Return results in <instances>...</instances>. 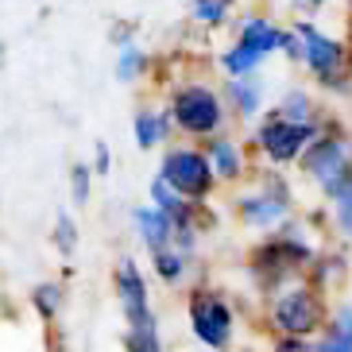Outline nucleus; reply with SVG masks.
<instances>
[{
	"label": "nucleus",
	"instance_id": "nucleus-30",
	"mask_svg": "<svg viewBox=\"0 0 352 352\" xmlns=\"http://www.w3.org/2000/svg\"><path fill=\"white\" fill-rule=\"evenodd\" d=\"M344 12V43H349V58H352V0H341Z\"/></svg>",
	"mask_w": 352,
	"mask_h": 352
},
{
	"label": "nucleus",
	"instance_id": "nucleus-17",
	"mask_svg": "<svg viewBox=\"0 0 352 352\" xmlns=\"http://www.w3.org/2000/svg\"><path fill=\"white\" fill-rule=\"evenodd\" d=\"M113 74H116V82H120V85H140L147 74H151V51L140 47L135 39H120Z\"/></svg>",
	"mask_w": 352,
	"mask_h": 352
},
{
	"label": "nucleus",
	"instance_id": "nucleus-7",
	"mask_svg": "<svg viewBox=\"0 0 352 352\" xmlns=\"http://www.w3.org/2000/svg\"><path fill=\"white\" fill-rule=\"evenodd\" d=\"M294 166H298V175L306 178L310 186H318V194H321V190L329 186V182H337L344 170H352V132L329 113L325 124H321V132L306 144V151L298 155Z\"/></svg>",
	"mask_w": 352,
	"mask_h": 352
},
{
	"label": "nucleus",
	"instance_id": "nucleus-3",
	"mask_svg": "<svg viewBox=\"0 0 352 352\" xmlns=\"http://www.w3.org/2000/svg\"><path fill=\"white\" fill-rule=\"evenodd\" d=\"M267 321L271 329H279V337H318L329 321V306H325V294L314 279H287L271 290L267 302Z\"/></svg>",
	"mask_w": 352,
	"mask_h": 352
},
{
	"label": "nucleus",
	"instance_id": "nucleus-24",
	"mask_svg": "<svg viewBox=\"0 0 352 352\" xmlns=\"http://www.w3.org/2000/svg\"><path fill=\"white\" fill-rule=\"evenodd\" d=\"M279 58L290 66V70H298V63H302V39H298V32L294 28H283V43H279Z\"/></svg>",
	"mask_w": 352,
	"mask_h": 352
},
{
	"label": "nucleus",
	"instance_id": "nucleus-6",
	"mask_svg": "<svg viewBox=\"0 0 352 352\" xmlns=\"http://www.w3.org/2000/svg\"><path fill=\"white\" fill-rule=\"evenodd\" d=\"M159 178L166 186H175L186 201L197 206H209V197L217 194V178H213V166H209L206 151L197 140H170L159 155Z\"/></svg>",
	"mask_w": 352,
	"mask_h": 352
},
{
	"label": "nucleus",
	"instance_id": "nucleus-2",
	"mask_svg": "<svg viewBox=\"0 0 352 352\" xmlns=\"http://www.w3.org/2000/svg\"><path fill=\"white\" fill-rule=\"evenodd\" d=\"M163 109L175 124V135L182 140H209L213 132L228 128V109L221 101V89L217 82H206V78H178L166 89Z\"/></svg>",
	"mask_w": 352,
	"mask_h": 352
},
{
	"label": "nucleus",
	"instance_id": "nucleus-21",
	"mask_svg": "<svg viewBox=\"0 0 352 352\" xmlns=\"http://www.w3.org/2000/svg\"><path fill=\"white\" fill-rule=\"evenodd\" d=\"M94 166L89 163H74L70 166V201L78 209H85L89 206V197H94Z\"/></svg>",
	"mask_w": 352,
	"mask_h": 352
},
{
	"label": "nucleus",
	"instance_id": "nucleus-5",
	"mask_svg": "<svg viewBox=\"0 0 352 352\" xmlns=\"http://www.w3.org/2000/svg\"><path fill=\"white\" fill-rule=\"evenodd\" d=\"M248 128H252L248 147H252V155H259L263 166H294L298 155L306 151V144L321 132V124L287 120V116L275 113V109H263Z\"/></svg>",
	"mask_w": 352,
	"mask_h": 352
},
{
	"label": "nucleus",
	"instance_id": "nucleus-27",
	"mask_svg": "<svg viewBox=\"0 0 352 352\" xmlns=\"http://www.w3.org/2000/svg\"><path fill=\"white\" fill-rule=\"evenodd\" d=\"M89 166H94L97 178L113 175V147L104 144V140H97V144H94V159H89Z\"/></svg>",
	"mask_w": 352,
	"mask_h": 352
},
{
	"label": "nucleus",
	"instance_id": "nucleus-26",
	"mask_svg": "<svg viewBox=\"0 0 352 352\" xmlns=\"http://www.w3.org/2000/svg\"><path fill=\"white\" fill-rule=\"evenodd\" d=\"M310 352H352V341H349V337H341V333L325 329L318 341L310 344Z\"/></svg>",
	"mask_w": 352,
	"mask_h": 352
},
{
	"label": "nucleus",
	"instance_id": "nucleus-31",
	"mask_svg": "<svg viewBox=\"0 0 352 352\" xmlns=\"http://www.w3.org/2000/svg\"><path fill=\"white\" fill-rule=\"evenodd\" d=\"M349 132H352V128H349Z\"/></svg>",
	"mask_w": 352,
	"mask_h": 352
},
{
	"label": "nucleus",
	"instance_id": "nucleus-9",
	"mask_svg": "<svg viewBox=\"0 0 352 352\" xmlns=\"http://www.w3.org/2000/svg\"><path fill=\"white\" fill-rule=\"evenodd\" d=\"M113 290L116 302H120V314H124L128 329H155V310H151V287H147V275L140 271L132 256H124L113 271Z\"/></svg>",
	"mask_w": 352,
	"mask_h": 352
},
{
	"label": "nucleus",
	"instance_id": "nucleus-20",
	"mask_svg": "<svg viewBox=\"0 0 352 352\" xmlns=\"http://www.w3.org/2000/svg\"><path fill=\"white\" fill-rule=\"evenodd\" d=\"M151 256V271H155V279L166 283V287H178V283L190 275V252L175 248V244H166V248H155V252H147Z\"/></svg>",
	"mask_w": 352,
	"mask_h": 352
},
{
	"label": "nucleus",
	"instance_id": "nucleus-25",
	"mask_svg": "<svg viewBox=\"0 0 352 352\" xmlns=\"http://www.w3.org/2000/svg\"><path fill=\"white\" fill-rule=\"evenodd\" d=\"M325 329L341 333V337H349V341H352V302H341V306H337V310L329 314V321H325Z\"/></svg>",
	"mask_w": 352,
	"mask_h": 352
},
{
	"label": "nucleus",
	"instance_id": "nucleus-11",
	"mask_svg": "<svg viewBox=\"0 0 352 352\" xmlns=\"http://www.w3.org/2000/svg\"><path fill=\"white\" fill-rule=\"evenodd\" d=\"M217 89H221V101H225V109H228V120H236V124H252V120L267 109V97H271V82L263 74L221 78Z\"/></svg>",
	"mask_w": 352,
	"mask_h": 352
},
{
	"label": "nucleus",
	"instance_id": "nucleus-22",
	"mask_svg": "<svg viewBox=\"0 0 352 352\" xmlns=\"http://www.w3.org/2000/svg\"><path fill=\"white\" fill-rule=\"evenodd\" d=\"M32 306L43 318H54V314L63 310V287H58V283H39L35 294H32Z\"/></svg>",
	"mask_w": 352,
	"mask_h": 352
},
{
	"label": "nucleus",
	"instance_id": "nucleus-14",
	"mask_svg": "<svg viewBox=\"0 0 352 352\" xmlns=\"http://www.w3.org/2000/svg\"><path fill=\"white\" fill-rule=\"evenodd\" d=\"M132 140L140 151H163L175 140V124L163 104H140L132 113Z\"/></svg>",
	"mask_w": 352,
	"mask_h": 352
},
{
	"label": "nucleus",
	"instance_id": "nucleus-19",
	"mask_svg": "<svg viewBox=\"0 0 352 352\" xmlns=\"http://www.w3.org/2000/svg\"><path fill=\"white\" fill-rule=\"evenodd\" d=\"M236 20V0H190V23L201 32H221Z\"/></svg>",
	"mask_w": 352,
	"mask_h": 352
},
{
	"label": "nucleus",
	"instance_id": "nucleus-1",
	"mask_svg": "<svg viewBox=\"0 0 352 352\" xmlns=\"http://www.w3.org/2000/svg\"><path fill=\"white\" fill-rule=\"evenodd\" d=\"M302 39V63L298 70L310 78V85L325 97L352 101V58L344 35L321 28L318 16H294L290 23Z\"/></svg>",
	"mask_w": 352,
	"mask_h": 352
},
{
	"label": "nucleus",
	"instance_id": "nucleus-10",
	"mask_svg": "<svg viewBox=\"0 0 352 352\" xmlns=\"http://www.w3.org/2000/svg\"><path fill=\"white\" fill-rule=\"evenodd\" d=\"M197 144H201L209 166H213L217 186H236V182H244L252 175V147L240 144L228 128L225 132H213L209 140H197Z\"/></svg>",
	"mask_w": 352,
	"mask_h": 352
},
{
	"label": "nucleus",
	"instance_id": "nucleus-28",
	"mask_svg": "<svg viewBox=\"0 0 352 352\" xmlns=\"http://www.w3.org/2000/svg\"><path fill=\"white\" fill-rule=\"evenodd\" d=\"M271 352H310V341L306 337H279Z\"/></svg>",
	"mask_w": 352,
	"mask_h": 352
},
{
	"label": "nucleus",
	"instance_id": "nucleus-16",
	"mask_svg": "<svg viewBox=\"0 0 352 352\" xmlns=\"http://www.w3.org/2000/svg\"><path fill=\"white\" fill-rule=\"evenodd\" d=\"M321 197H325V209H329L333 228L352 244V170H344L337 182H329V186L321 190Z\"/></svg>",
	"mask_w": 352,
	"mask_h": 352
},
{
	"label": "nucleus",
	"instance_id": "nucleus-23",
	"mask_svg": "<svg viewBox=\"0 0 352 352\" xmlns=\"http://www.w3.org/2000/svg\"><path fill=\"white\" fill-rule=\"evenodd\" d=\"M78 221L70 217V213H58V221H54V248L63 252V256H74V248H78Z\"/></svg>",
	"mask_w": 352,
	"mask_h": 352
},
{
	"label": "nucleus",
	"instance_id": "nucleus-12",
	"mask_svg": "<svg viewBox=\"0 0 352 352\" xmlns=\"http://www.w3.org/2000/svg\"><path fill=\"white\" fill-rule=\"evenodd\" d=\"M283 28H287V23H279L275 16H267V12H244V16L232 20V39L244 43L248 51L263 54L271 63V58H279Z\"/></svg>",
	"mask_w": 352,
	"mask_h": 352
},
{
	"label": "nucleus",
	"instance_id": "nucleus-18",
	"mask_svg": "<svg viewBox=\"0 0 352 352\" xmlns=\"http://www.w3.org/2000/svg\"><path fill=\"white\" fill-rule=\"evenodd\" d=\"M217 70H221V78H244V74H263L267 70V58L263 54H256V51H248L244 43H225L217 51Z\"/></svg>",
	"mask_w": 352,
	"mask_h": 352
},
{
	"label": "nucleus",
	"instance_id": "nucleus-13",
	"mask_svg": "<svg viewBox=\"0 0 352 352\" xmlns=\"http://www.w3.org/2000/svg\"><path fill=\"white\" fill-rule=\"evenodd\" d=\"M271 109H275V113H283L287 120H302V124H325V116H329L325 97H321L310 82L287 85V89L275 97V104H271Z\"/></svg>",
	"mask_w": 352,
	"mask_h": 352
},
{
	"label": "nucleus",
	"instance_id": "nucleus-15",
	"mask_svg": "<svg viewBox=\"0 0 352 352\" xmlns=\"http://www.w3.org/2000/svg\"><path fill=\"white\" fill-rule=\"evenodd\" d=\"M128 221H132V232L135 240L144 244L147 252L155 248H166V244H175V221L166 217L159 206H151V201H144V206H135L132 213H128Z\"/></svg>",
	"mask_w": 352,
	"mask_h": 352
},
{
	"label": "nucleus",
	"instance_id": "nucleus-29",
	"mask_svg": "<svg viewBox=\"0 0 352 352\" xmlns=\"http://www.w3.org/2000/svg\"><path fill=\"white\" fill-rule=\"evenodd\" d=\"M329 4H337V0H294L298 16H318V12H325Z\"/></svg>",
	"mask_w": 352,
	"mask_h": 352
},
{
	"label": "nucleus",
	"instance_id": "nucleus-4",
	"mask_svg": "<svg viewBox=\"0 0 352 352\" xmlns=\"http://www.w3.org/2000/svg\"><path fill=\"white\" fill-rule=\"evenodd\" d=\"M232 213L252 232H271V228L287 225L294 213V190L283 178V166H259L256 186L232 197Z\"/></svg>",
	"mask_w": 352,
	"mask_h": 352
},
{
	"label": "nucleus",
	"instance_id": "nucleus-8",
	"mask_svg": "<svg viewBox=\"0 0 352 352\" xmlns=\"http://www.w3.org/2000/svg\"><path fill=\"white\" fill-rule=\"evenodd\" d=\"M186 318H190V333L197 337V344H206L213 352H225L236 337V314L221 298L217 290H206L197 287L190 290V302H186Z\"/></svg>",
	"mask_w": 352,
	"mask_h": 352
}]
</instances>
